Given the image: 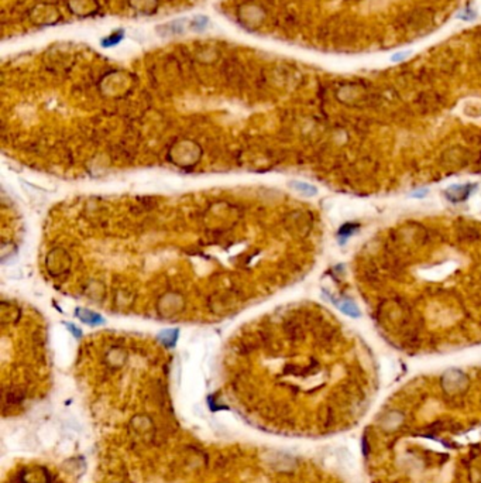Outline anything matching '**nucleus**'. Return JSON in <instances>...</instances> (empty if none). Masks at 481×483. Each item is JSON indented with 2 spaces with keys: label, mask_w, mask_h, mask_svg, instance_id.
Masks as SVG:
<instances>
[{
  "label": "nucleus",
  "mask_w": 481,
  "mask_h": 483,
  "mask_svg": "<svg viewBox=\"0 0 481 483\" xmlns=\"http://www.w3.org/2000/svg\"><path fill=\"white\" fill-rule=\"evenodd\" d=\"M426 194H428V191H426V189H422V191H418V192L414 194V197H415V198H422Z\"/></svg>",
  "instance_id": "nucleus-10"
},
{
  "label": "nucleus",
  "mask_w": 481,
  "mask_h": 483,
  "mask_svg": "<svg viewBox=\"0 0 481 483\" xmlns=\"http://www.w3.org/2000/svg\"><path fill=\"white\" fill-rule=\"evenodd\" d=\"M291 185L295 188L296 191H299L301 194H305V195H308V197L316 195V192H318V189H316L314 185L308 184V182H302V181H292V182H291Z\"/></svg>",
  "instance_id": "nucleus-6"
},
{
  "label": "nucleus",
  "mask_w": 481,
  "mask_h": 483,
  "mask_svg": "<svg viewBox=\"0 0 481 483\" xmlns=\"http://www.w3.org/2000/svg\"><path fill=\"white\" fill-rule=\"evenodd\" d=\"M432 14L428 10H418V12H414V13H409L405 16L402 21H401V26L405 27V28H426L428 24L432 23Z\"/></svg>",
  "instance_id": "nucleus-1"
},
{
  "label": "nucleus",
  "mask_w": 481,
  "mask_h": 483,
  "mask_svg": "<svg viewBox=\"0 0 481 483\" xmlns=\"http://www.w3.org/2000/svg\"><path fill=\"white\" fill-rule=\"evenodd\" d=\"M68 328H71L74 331V335L75 336H81V329H77L74 325H68Z\"/></svg>",
  "instance_id": "nucleus-11"
},
{
  "label": "nucleus",
  "mask_w": 481,
  "mask_h": 483,
  "mask_svg": "<svg viewBox=\"0 0 481 483\" xmlns=\"http://www.w3.org/2000/svg\"><path fill=\"white\" fill-rule=\"evenodd\" d=\"M77 316L79 319H82L85 324H90V325H99V324L103 322L102 316L96 314V312H93V311H89V309L78 308Z\"/></svg>",
  "instance_id": "nucleus-2"
},
{
  "label": "nucleus",
  "mask_w": 481,
  "mask_h": 483,
  "mask_svg": "<svg viewBox=\"0 0 481 483\" xmlns=\"http://www.w3.org/2000/svg\"><path fill=\"white\" fill-rule=\"evenodd\" d=\"M122 40H123V31H116L113 33V34H110L109 37H106V39L103 40V45H105V47L116 45V44H119Z\"/></svg>",
  "instance_id": "nucleus-7"
},
{
  "label": "nucleus",
  "mask_w": 481,
  "mask_h": 483,
  "mask_svg": "<svg viewBox=\"0 0 481 483\" xmlns=\"http://www.w3.org/2000/svg\"><path fill=\"white\" fill-rule=\"evenodd\" d=\"M353 229H356V226L354 225L343 226V228H341V231H340V235H341V236H343V235H345V236H349V235H352V233H353Z\"/></svg>",
  "instance_id": "nucleus-9"
},
{
  "label": "nucleus",
  "mask_w": 481,
  "mask_h": 483,
  "mask_svg": "<svg viewBox=\"0 0 481 483\" xmlns=\"http://www.w3.org/2000/svg\"><path fill=\"white\" fill-rule=\"evenodd\" d=\"M206 26H208V19L206 17H196L191 23V27L193 30H196V31H202L203 28H206Z\"/></svg>",
  "instance_id": "nucleus-8"
},
{
  "label": "nucleus",
  "mask_w": 481,
  "mask_h": 483,
  "mask_svg": "<svg viewBox=\"0 0 481 483\" xmlns=\"http://www.w3.org/2000/svg\"><path fill=\"white\" fill-rule=\"evenodd\" d=\"M177 338H178V329H165L158 335V339L165 346H173L174 343L177 342Z\"/></svg>",
  "instance_id": "nucleus-5"
},
{
  "label": "nucleus",
  "mask_w": 481,
  "mask_h": 483,
  "mask_svg": "<svg viewBox=\"0 0 481 483\" xmlns=\"http://www.w3.org/2000/svg\"><path fill=\"white\" fill-rule=\"evenodd\" d=\"M473 188H474V185H468V184H466V185H462V187L450 188L449 191H448V194H449L450 200L462 201L467 198Z\"/></svg>",
  "instance_id": "nucleus-3"
},
{
  "label": "nucleus",
  "mask_w": 481,
  "mask_h": 483,
  "mask_svg": "<svg viewBox=\"0 0 481 483\" xmlns=\"http://www.w3.org/2000/svg\"><path fill=\"white\" fill-rule=\"evenodd\" d=\"M334 304L337 305V308H339L341 312H345L346 315L352 316V318H360V315H361L359 308H357V305L352 303V301H349V300L334 301Z\"/></svg>",
  "instance_id": "nucleus-4"
}]
</instances>
